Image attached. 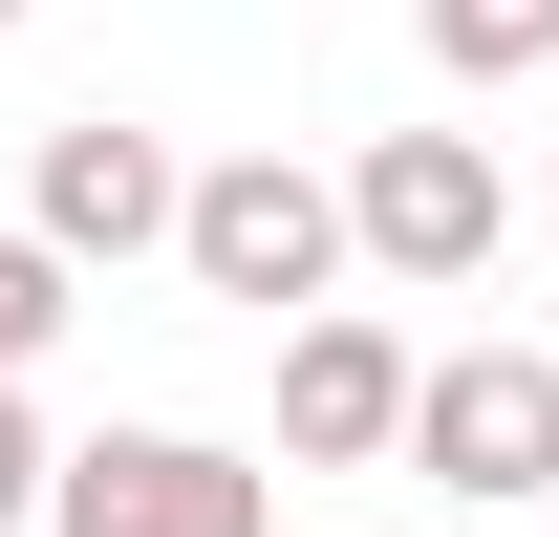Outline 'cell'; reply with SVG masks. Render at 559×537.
<instances>
[{
  "instance_id": "277c9868",
  "label": "cell",
  "mask_w": 559,
  "mask_h": 537,
  "mask_svg": "<svg viewBox=\"0 0 559 537\" xmlns=\"http://www.w3.org/2000/svg\"><path fill=\"white\" fill-rule=\"evenodd\" d=\"M409 473L538 516V494H559V366H538V344H452V366H409Z\"/></svg>"
},
{
  "instance_id": "6da1fadb",
  "label": "cell",
  "mask_w": 559,
  "mask_h": 537,
  "mask_svg": "<svg viewBox=\"0 0 559 537\" xmlns=\"http://www.w3.org/2000/svg\"><path fill=\"white\" fill-rule=\"evenodd\" d=\"M323 194H345V259H366V279H409V301L495 279V237H516L495 130H366V172H323Z\"/></svg>"
},
{
  "instance_id": "9c48e42d",
  "label": "cell",
  "mask_w": 559,
  "mask_h": 537,
  "mask_svg": "<svg viewBox=\"0 0 559 537\" xmlns=\"http://www.w3.org/2000/svg\"><path fill=\"white\" fill-rule=\"evenodd\" d=\"M0 516H44V430H22V387H0Z\"/></svg>"
},
{
  "instance_id": "8fae6325",
  "label": "cell",
  "mask_w": 559,
  "mask_h": 537,
  "mask_svg": "<svg viewBox=\"0 0 559 537\" xmlns=\"http://www.w3.org/2000/svg\"><path fill=\"white\" fill-rule=\"evenodd\" d=\"M538 366H559V323H538Z\"/></svg>"
},
{
  "instance_id": "3957f363",
  "label": "cell",
  "mask_w": 559,
  "mask_h": 537,
  "mask_svg": "<svg viewBox=\"0 0 559 537\" xmlns=\"http://www.w3.org/2000/svg\"><path fill=\"white\" fill-rule=\"evenodd\" d=\"M44 537H280V494L215 430H86V452H44Z\"/></svg>"
},
{
  "instance_id": "5b68a950",
  "label": "cell",
  "mask_w": 559,
  "mask_h": 537,
  "mask_svg": "<svg viewBox=\"0 0 559 537\" xmlns=\"http://www.w3.org/2000/svg\"><path fill=\"white\" fill-rule=\"evenodd\" d=\"M173 194H194V151L173 130H130V108H66V130H44V172H22V237H44V259H173Z\"/></svg>"
},
{
  "instance_id": "7a4b0ae2",
  "label": "cell",
  "mask_w": 559,
  "mask_h": 537,
  "mask_svg": "<svg viewBox=\"0 0 559 537\" xmlns=\"http://www.w3.org/2000/svg\"><path fill=\"white\" fill-rule=\"evenodd\" d=\"M173 259H194V301L323 323V301H345V194H323L301 151H215L194 194H173Z\"/></svg>"
},
{
  "instance_id": "8992f818",
  "label": "cell",
  "mask_w": 559,
  "mask_h": 537,
  "mask_svg": "<svg viewBox=\"0 0 559 537\" xmlns=\"http://www.w3.org/2000/svg\"><path fill=\"white\" fill-rule=\"evenodd\" d=\"M366 452H409V344L323 301V323H280V473H366Z\"/></svg>"
},
{
  "instance_id": "ba28073f",
  "label": "cell",
  "mask_w": 559,
  "mask_h": 537,
  "mask_svg": "<svg viewBox=\"0 0 559 537\" xmlns=\"http://www.w3.org/2000/svg\"><path fill=\"white\" fill-rule=\"evenodd\" d=\"M66 301H86V279L44 259V237H0V387H22V366H44V344H66Z\"/></svg>"
},
{
  "instance_id": "52a82bcc",
  "label": "cell",
  "mask_w": 559,
  "mask_h": 537,
  "mask_svg": "<svg viewBox=\"0 0 559 537\" xmlns=\"http://www.w3.org/2000/svg\"><path fill=\"white\" fill-rule=\"evenodd\" d=\"M409 22H430L452 86H538V65H559V0H409Z\"/></svg>"
},
{
  "instance_id": "30bf717a",
  "label": "cell",
  "mask_w": 559,
  "mask_h": 537,
  "mask_svg": "<svg viewBox=\"0 0 559 537\" xmlns=\"http://www.w3.org/2000/svg\"><path fill=\"white\" fill-rule=\"evenodd\" d=\"M22 22H44V0H0V44H22Z\"/></svg>"
}]
</instances>
